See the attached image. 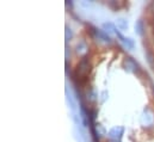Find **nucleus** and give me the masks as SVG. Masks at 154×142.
I'll list each match as a JSON object with an SVG mask.
<instances>
[{
    "label": "nucleus",
    "mask_w": 154,
    "mask_h": 142,
    "mask_svg": "<svg viewBox=\"0 0 154 142\" xmlns=\"http://www.w3.org/2000/svg\"><path fill=\"white\" fill-rule=\"evenodd\" d=\"M123 131H124V129H123L122 127H115V128H112V129L108 133V136H109L111 140L119 141V139H121L122 135H123Z\"/></svg>",
    "instance_id": "obj_1"
},
{
    "label": "nucleus",
    "mask_w": 154,
    "mask_h": 142,
    "mask_svg": "<svg viewBox=\"0 0 154 142\" xmlns=\"http://www.w3.org/2000/svg\"><path fill=\"white\" fill-rule=\"evenodd\" d=\"M115 34L117 35V37L119 38V41L127 47V49H134V47H135V44H134V42H133V39L131 38H129V37H124V36L122 35L119 31H117L116 30Z\"/></svg>",
    "instance_id": "obj_2"
},
{
    "label": "nucleus",
    "mask_w": 154,
    "mask_h": 142,
    "mask_svg": "<svg viewBox=\"0 0 154 142\" xmlns=\"http://www.w3.org/2000/svg\"><path fill=\"white\" fill-rule=\"evenodd\" d=\"M92 32H93V35L96 36L98 39L103 41L104 43H110V42H111L110 36H108V34H105V32H104V31H102V30H98V29L93 28V29H92Z\"/></svg>",
    "instance_id": "obj_3"
},
{
    "label": "nucleus",
    "mask_w": 154,
    "mask_h": 142,
    "mask_svg": "<svg viewBox=\"0 0 154 142\" xmlns=\"http://www.w3.org/2000/svg\"><path fill=\"white\" fill-rule=\"evenodd\" d=\"M124 67L128 72H131V73H136L139 71V65L133 60V59H127L124 61Z\"/></svg>",
    "instance_id": "obj_4"
},
{
    "label": "nucleus",
    "mask_w": 154,
    "mask_h": 142,
    "mask_svg": "<svg viewBox=\"0 0 154 142\" xmlns=\"http://www.w3.org/2000/svg\"><path fill=\"white\" fill-rule=\"evenodd\" d=\"M141 121H142V123H143V124H146V125H151V124L153 123V121H154L153 115H152V113H151L148 110H146V111L142 113Z\"/></svg>",
    "instance_id": "obj_5"
},
{
    "label": "nucleus",
    "mask_w": 154,
    "mask_h": 142,
    "mask_svg": "<svg viewBox=\"0 0 154 142\" xmlns=\"http://www.w3.org/2000/svg\"><path fill=\"white\" fill-rule=\"evenodd\" d=\"M116 24H117V26H118L119 30H123L124 31V30L128 29V22L124 18H118L117 22H116Z\"/></svg>",
    "instance_id": "obj_6"
},
{
    "label": "nucleus",
    "mask_w": 154,
    "mask_h": 142,
    "mask_svg": "<svg viewBox=\"0 0 154 142\" xmlns=\"http://www.w3.org/2000/svg\"><path fill=\"white\" fill-rule=\"evenodd\" d=\"M135 32L137 35H142L143 34V24H142V20H137L136 24H135Z\"/></svg>",
    "instance_id": "obj_7"
},
{
    "label": "nucleus",
    "mask_w": 154,
    "mask_h": 142,
    "mask_svg": "<svg viewBox=\"0 0 154 142\" xmlns=\"http://www.w3.org/2000/svg\"><path fill=\"white\" fill-rule=\"evenodd\" d=\"M103 29H104L105 31H109V32H115L116 31L115 26H114V24H112L111 22L104 23V24H103Z\"/></svg>",
    "instance_id": "obj_8"
},
{
    "label": "nucleus",
    "mask_w": 154,
    "mask_h": 142,
    "mask_svg": "<svg viewBox=\"0 0 154 142\" xmlns=\"http://www.w3.org/2000/svg\"><path fill=\"white\" fill-rule=\"evenodd\" d=\"M73 37V32L69 28H66V41H69Z\"/></svg>",
    "instance_id": "obj_9"
},
{
    "label": "nucleus",
    "mask_w": 154,
    "mask_h": 142,
    "mask_svg": "<svg viewBox=\"0 0 154 142\" xmlns=\"http://www.w3.org/2000/svg\"><path fill=\"white\" fill-rule=\"evenodd\" d=\"M85 49H86V45H85L82 42H80V47L78 45V51H79V50H80V51H82V50H85Z\"/></svg>",
    "instance_id": "obj_10"
},
{
    "label": "nucleus",
    "mask_w": 154,
    "mask_h": 142,
    "mask_svg": "<svg viewBox=\"0 0 154 142\" xmlns=\"http://www.w3.org/2000/svg\"><path fill=\"white\" fill-rule=\"evenodd\" d=\"M111 142H119V141H116V140H112Z\"/></svg>",
    "instance_id": "obj_11"
}]
</instances>
